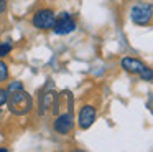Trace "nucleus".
Listing matches in <instances>:
<instances>
[{"instance_id": "obj_5", "label": "nucleus", "mask_w": 153, "mask_h": 152, "mask_svg": "<svg viewBox=\"0 0 153 152\" xmlns=\"http://www.w3.org/2000/svg\"><path fill=\"white\" fill-rule=\"evenodd\" d=\"M74 127V117H73V111L63 112L56 117L54 121V131L58 134H69Z\"/></svg>"}, {"instance_id": "obj_13", "label": "nucleus", "mask_w": 153, "mask_h": 152, "mask_svg": "<svg viewBox=\"0 0 153 152\" xmlns=\"http://www.w3.org/2000/svg\"><path fill=\"white\" fill-rule=\"evenodd\" d=\"M7 10V2L5 0H0V13H4Z\"/></svg>"}, {"instance_id": "obj_9", "label": "nucleus", "mask_w": 153, "mask_h": 152, "mask_svg": "<svg viewBox=\"0 0 153 152\" xmlns=\"http://www.w3.org/2000/svg\"><path fill=\"white\" fill-rule=\"evenodd\" d=\"M138 74H140V78H142L143 81H152L153 79V71H152V68H148V66H145Z\"/></svg>"}, {"instance_id": "obj_11", "label": "nucleus", "mask_w": 153, "mask_h": 152, "mask_svg": "<svg viewBox=\"0 0 153 152\" xmlns=\"http://www.w3.org/2000/svg\"><path fill=\"white\" fill-rule=\"evenodd\" d=\"M17 89H23V84H22V81H12L10 84H8V88H7V93L17 91Z\"/></svg>"}, {"instance_id": "obj_1", "label": "nucleus", "mask_w": 153, "mask_h": 152, "mask_svg": "<svg viewBox=\"0 0 153 152\" xmlns=\"http://www.w3.org/2000/svg\"><path fill=\"white\" fill-rule=\"evenodd\" d=\"M5 104L15 116H25L33 109V99L25 89H17V91H10L7 94Z\"/></svg>"}, {"instance_id": "obj_6", "label": "nucleus", "mask_w": 153, "mask_h": 152, "mask_svg": "<svg viewBox=\"0 0 153 152\" xmlns=\"http://www.w3.org/2000/svg\"><path fill=\"white\" fill-rule=\"evenodd\" d=\"M94 121H96V108L91 104H86L81 108L79 111V127L81 129H89L91 126L94 124Z\"/></svg>"}, {"instance_id": "obj_3", "label": "nucleus", "mask_w": 153, "mask_h": 152, "mask_svg": "<svg viewBox=\"0 0 153 152\" xmlns=\"http://www.w3.org/2000/svg\"><path fill=\"white\" fill-rule=\"evenodd\" d=\"M54 20H56V13H54L53 10L51 8H41L33 15L31 23H33V26L38 30H51L54 25Z\"/></svg>"}, {"instance_id": "obj_2", "label": "nucleus", "mask_w": 153, "mask_h": 152, "mask_svg": "<svg viewBox=\"0 0 153 152\" xmlns=\"http://www.w3.org/2000/svg\"><path fill=\"white\" fill-rule=\"evenodd\" d=\"M153 17V5L148 2H137L130 10V18L135 25L145 26L152 22Z\"/></svg>"}, {"instance_id": "obj_12", "label": "nucleus", "mask_w": 153, "mask_h": 152, "mask_svg": "<svg viewBox=\"0 0 153 152\" xmlns=\"http://www.w3.org/2000/svg\"><path fill=\"white\" fill-rule=\"evenodd\" d=\"M7 89H2L0 88V111H2V108L5 106V102H7Z\"/></svg>"}, {"instance_id": "obj_7", "label": "nucleus", "mask_w": 153, "mask_h": 152, "mask_svg": "<svg viewBox=\"0 0 153 152\" xmlns=\"http://www.w3.org/2000/svg\"><path fill=\"white\" fill-rule=\"evenodd\" d=\"M122 68L125 69L127 73H132V74H138L140 71H142L143 68H145V65H143V61H140V59L137 58H123L122 59Z\"/></svg>"}, {"instance_id": "obj_4", "label": "nucleus", "mask_w": 153, "mask_h": 152, "mask_svg": "<svg viewBox=\"0 0 153 152\" xmlns=\"http://www.w3.org/2000/svg\"><path fill=\"white\" fill-rule=\"evenodd\" d=\"M51 30L56 35H69L76 30V20L69 13L63 12L61 15H56V20H54V25Z\"/></svg>"}, {"instance_id": "obj_10", "label": "nucleus", "mask_w": 153, "mask_h": 152, "mask_svg": "<svg viewBox=\"0 0 153 152\" xmlns=\"http://www.w3.org/2000/svg\"><path fill=\"white\" fill-rule=\"evenodd\" d=\"M10 51H12V43H10V41H4V43H0V58L7 56Z\"/></svg>"}, {"instance_id": "obj_8", "label": "nucleus", "mask_w": 153, "mask_h": 152, "mask_svg": "<svg viewBox=\"0 0 153 152\" xmlns=\"http://www.w3.org/2000/svg\"><path fill=\"white\" fill-rule=\"evenodd\" d=\"M7 79H8V66L2 61V58H0V83L7 81Z\"/></svg>"}]
</instances>
